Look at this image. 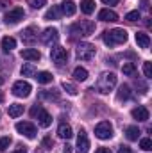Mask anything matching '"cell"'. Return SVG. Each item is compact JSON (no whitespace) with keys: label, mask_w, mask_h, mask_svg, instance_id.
I'll return each mask as SVG.
<instances>
[{"label":"cell","mask_w":152,"mask_h":153,"mask_svg":"<svg viewBox=\"0 0 152 153\" xmlns=\"http://www.w3.org/2000/svg\"><path fill=\"white\" fill-rule=\"evenodd\" d=\"M102 39L108 46H114V45H122L127 41V30L125 29H113V30H106L102 34Z\"/></svg>","instance_id":"6da1fadb"},{"label":"cell","mask_w":152,"mask_h":153,"mask_svg":"<svg viewBox=\"0 0 152 153\" xmlns=\"http://www.w3.org/2000/svg\"><path fill=\"white\" fill-rule=\"evenodd\" d=\"M93 30H95V23L90 22V20H81V22H77L70 27L72 38H75V36H90V34H93Z\"/></svg>","instance_id":"7a4b0ae2"},{"label":"cell","mask_w":152,"mask_h":153,"mask_svg":"<svg viewBox=\"0 0 152 153\" xmlns=\"http://www.w3.org/2000/svg\"><path fill=\"white\" fill-rule=\"evenodd\" d=\"M116 85V75L114 73H102L97 80V91L102 94H108Z\"/></svg>","instance_id":"3957f363"},{"label":"cell","mask_w":152,"mask_h":153,"mask_svg":"<svg viewBox=\"0 0 152 153\" xmlns=\"http://www.w3.org/2000/svg\"><path fill=\"white\" fill-rule=\"evenodd\" d=\"M31 116H32V117H38L39 126H43V128H47V126L52 125V116L48 114L41 105H34V107L31 109Z\"/></svg>","instance_id":"277c9868"},{"label":"cell","mask_w":152,"mask_h":153,"mask_svg":"<svg viewBox=\"0 0 152 153\" xmlns=\"http://www.w3.org/2000/svg\"><path fill=\"white\" fill-rule=\"evenodd\" d=\"M95 46L91 45V43H79L77 45V59H81V61H91L93 57H95Z\"/></svg>","instance_id":"5b68a950"},{"label":"cell","mask_w":152,"mask_h":153,"mask_svg":"<svg viewBox=\"0 0 152 153\" xmlns=\"http://www.w3.org/2000/svg\"><path fill=\"white\" fill-rule=\"evenodd\" d=\"M95 135H97L99 139H102V141L111 139V137H113V126H111V123H109V121L99 123V125L95 126Z\"/></svg>","instance_id":"8992f818"},{"label":"cell","mask_w":152,"mask_h":153,"mask_svg":"<svg viewBox=\"0 0 152 153\" xmlns=\"http://www.w3.org/2000/svg\"><path fill=\"white\" fill-rule=\"evenodd\" d=\"M23 16H25V11H23L22 7H13V9H9V11L5 13L4 20H5V23L14 25V23H18L20 20H23Z\"/></svg>","instance_id":"52a82bcc"},{"label":"cell","mask_w":152,"mask_h":153,"mask_svg":"<svg viewBox=\"0 0 152 153\" xmlns=\"http://www.w3.org/2000/svg\"><path fill=\"white\" fill-rule=\"evenodd\" d=\"M50 59H52L57 66H63V64L66 62V59H68L66 48H63V46H54V48L50 50Z\"/></svg>","instance_id":"ba28073f"},{"label":"cell","mask_w":152,"mask_h":153,"mask_svg":"<svg viewBox=\"0 0 152 153\" xmlns=\"http://www.w3.org/2000/svg\"><path fill=\"white\" fill-rule=\"evenodd\" d=\"M31 91H32V87H31V84L25 82V80H18V82H14V85H13V94H14V96H20V98H27V96L31 94Z\"/></svg>","instance_id":"9c48e42d"},{"label":"cell","mask_w":152,"mask_h":153,"mask_svg":"<svg viewBox=\"0 0 152 153\" xmlns=\"http://www.w3.org/2000/svg\"><path fill=\"white\" fill-rule=\"evenodd\" d=\"M16 130L22 134V135H25L27 139H34L36 137V126L32 125V123H29V121H20V123H16Z\"/></svg>","instance_id":"30bf717a"},{"label":"cell","mask_w":152,"mask_h":153,"mask_svg":"<svg viewBox=\"0 0 152 153\" xmlns=\"http://www.w3.org/2000/svg\"><path fill=\"white\" fill-rule=\"evenodd\" d=\"M57 39H59L57 29H47V30H43V34H41V43L47 45V46H52Z\"/></svg>","instance_id":"8fae6325"},{"label":"cell","mask_w":152,"mask_h":153,"mask_svg":"<svg viewBox=\"0 0 152 153\" xmlns=\"http://www.w3.org/2000/svg\"><path fill=\"white\" fill-rule=\"evenodd\" d=\"M90 150V141H88V135L84 130L79 132V137H77V153H88Z\"/></svg>","instance_id":"7c38bea8"},{"label":"cell","mask_w":152,"mask_h":153,"mask_svg":"<svg viewBox=\"0 0 152 153\" xmlns=\"http://www.w3.org/2000/svg\"><path fill=\"white\" fill-rule=\"evenodd\" d=\"M38 30H36V27H27L23 32H22V39L25 41V43H34L36 39H38V34H36Z\"/></svg>","instance_id":"4fadbf2b"},{"label":"cell","mask_w":152,"mask_h":153,"mask_svg":"<svg viewBox=\"0 0 152 153\" xmlns=\"http://www.w3.org/2000/svg\"><path fill=\"white\" fill-rule=\"evenodd\" d=\"M61 13L63 14H66V16H74L75 14V11H77V5L72 2V0H65L63 4H61Z\"/></svg>","instance_id":"5bb4252c"},{"label":"cell","mask_w":152,"mask_h":153,"mask_svg":"<svg viewBox=\"0 0 152 153\" xmlns=\"http://www.w3.org/2000/svg\"><path fill=\"white\" fill-rule=\"evenodd\" d=\"M99 20L100 22H116L118 20V14L114 11H111V9H102L99 13Z\"/></svg>","instance_id":"9a60e30c"},{"label":"cell","mask_w":152,"mask_h":153,"mask_svg":"<svg viewBox=\"0 0 152 153\" xmlns=\"http://www.w3.org/2000/svg\"><path fill=\"white\" fill-rule=\"evenodd\" d=\"M22 57L27 59V61H39L41 59V53H39L36 48H25V50H22Z\"/></svg>","instance_id":"2e32d148"},{"label":"cell","mask_w":152,"mask_h":153,"mask_svg":"<svg viewBox=\"0 0 152 153\" xmlns=\"http://www.w3.org/2000/svg\"><path fill=\"white\" fill-rule=\"evenodd\" d=\"M57 135H59L61 139H70V137L74 135V130H72L70 125L63 123V125H59V128H57Z\"/></svg>","instance_id":"e0dca14e"},{"label":"cell","mask_w":152,"mask_h":153,"mask_svg":"<svg viewBox=\"0 0 152 153\" xmlns=\"http://www.w3.org/2000/svg\"><path fill=\"white\" fill-rule=\"evenodd\" d=\"M131 114H132L134 119H138V121H147L149 119V111L145 107H136V109H132Z\"/></svg>","instance_id":"ac0fdd59"},{"label":"cell","mask_w":152,"mask_h":153,"mask_svg":"<svg viewBox=\"0 0 152 153\" xmlns=\"http://www.w3.org/2000/svg\"><path fill=\"white\" fill-rule=\"evenodd\" d=\"M136 43L140 48H149L150 46V38L145 32H136Z\"/></svg>","instance_id":"d6986e66"},{"label":"cell","mask_w":152,"mask_h":153,"mask_svg":"<svg viewBox=\"0 0 152 153\" xmlns=\"http://www.w3.org/2000/svg\"><path fill=\"white\" fill-rule=\"evenodd\" d=\"M13 48H16V39L11 38V36H5L2 39V50L4 52H11Z\"/></svg>","instance_id":"ffe728a7"},{"label":"cell","mask_w":152,"mask_h":153,"mask_svg":"<svg viewBox=\"0 0 152 153\" xmlns=\"http://www.w3.org/2000/svg\"><path fill=\"white\" fill-rule=\"evenodd\" d=\"M125 137H127L129 141H138V137H140V128H138V126H127V128H125Z\"/></svg>","instance_id":"44dd1931"},{"label":"cell","mask_w":152,"mask_h":153,"mask_svg":"<svg viewBox=\"0 0 152 153\" xmlns=\"http://www.w3.org/2000/svg\"><path fill=\"white\" fill-rule=\"evenodd\" d=\"M81 11H82L84 14H91V13L95 11V2H93V0H82V2H81Z\"/></svg>","instance_id":"7402d4cb"},{"label":"cell","mask_w":152,"mask_h":153,"mask_svg":"<svg viewBox=\"0 0 152 153\" xmlns=\"http://www.w3.org/2000/svg\"><path fill=\"white\" fill-rule=\"evenodd\" d=\"M59 14H61V9H59L57 5H52V7L45 13V20H57Z\"/></svg>","instance_id":"603a6c76"},{"label":"cell","mask_w":152,"mask_h":153,"mask_svg":"<svg viewBox=\"0 0 152 153\" xmlns=\"http://www.w3.org/2000/svg\"><path fill=\"white\" fill-rule=\"evenodd\" d=\"M116 98H118V100H129V98H131V87H129V85H125V84H123V85H120Z\"/></svg>","instance_id":"cb8c5ba5"},{"label":"cell","mask_w":152,"mask_h":153,"mask_svg":"<svg viewBox=\"0 0 152 153\" xmlns=\"http://www.w3.org/2000/svg\"><path fill=\"white\" fill-rule=\"evenodd\" d=\"M9 116L11 117H18V116L23 114V105H20V103H13V105H9Z\"/></svg>","instance_id":"d4e9b609"},{"label":"cell","mask_w":152,"mask_h":153,"mask_svg":"<svg viewBox=\"0 0 152 153\" xmlns=\"http://www.w3.org/2000/svg\"><path fill=\"white\" fill-rule=\"evenodd\" d=\"M52 73H48V71H39L36 73V80H38L39 84H50L52 82Z\"/></svg>","instance_id":"484cf974"},{"label":"cell","mask_w":152,"mask_h":153,"mask_svg":"<svg viewBox=\"0 0 152 153\" xmlns=\"http://www.w3.org/2000/svg\"><path fill=\"white\" fill-rule=\"evenodd\" d=\"M74 78H75L77 82H84L86 78H88V70H84V68H75L74 70Z\"/></svg>","instance_id":"4316f807"},{"label":"cell","mask_w":152,"mask_h":153,"mask_svg":"<svg viewBox=\"0 0 152 153\" xmlns=\"http://www.w3.org/2000/svg\"><path fill=\"white\" fill-rule=\"evenodd\" d=\"M122 71H123V75H127V76L134 75V73H136V66H134V62H123Z\"/></svg>","instance_id":"83f0119b"},{"label":"cell","mask_w":152,"mask_h":153,"mask_svg":"<svg viewBox=\"0 0 152 153\" xmlns=\"http://www.w3.org/2000/svg\"><path fill=\"white\" fill-rule=\"evenodd\" d=\"M61 85H63V89H65V91H66L68 94H72V96H75L77 93H79L75 85H74V84H70V82H66V80H65V82H63Z\"/></svg>","instance_id":"f1b7e54d"},{"label":"cell","mask_w":152,"mask_h":153,"mask_svg":"<svg viewBox=\"0 0 152 153\" xmlns=\"http://www.w3.org/2000/svg\"><path fill=\"white\" fill-rule=\"evenodd\" d=\"M22 75L23 76H32V75H36V70H34L31 64H25V66H22Z\"/></svg>","instance_id":"f546056e"},{"label":"cell","mask_w":152,"mask_h":153,"mask_svg":"<svg viewBox=\"0 0 152 153\" xmlns=\"http://www.w3.org/2000/svg\"><path fill=\"white\" fill-rule=\"evenodd\" d=\"M125 20L127 22H138V20H141V14H140V11H131V13H127Z\"/></svg>","instance_id":"4dcf8cb0"},{"label":"cell","mask_w":152,"mask_h":153,"mask_svg":"<svg viewBox=\"0 0 152 153\" xmlns=\"http://www.w3.org/2000/svg\"><path fill=\"white\" fill-rule=\"evenodd\" d=\"M140 148L145 150V152H150L152 150V141L150 139H141V141H140Z\"/></svg>","instance_id":"1f68e13d"},{"label":"cell","mask_w":152,"mask_h":153,"mask_svg":"<svg viewBox=\"0 0 152 153\" xmlns=\"http://www.w3.org/2000/svg\"><path fill=\"white\" fill-rule=\"evenodd\" d=\"M39 96L41 98H47V100H59V94L57 93H48V91H41Z\"/></svg>","instance_id":"d6a6232c"},{"label":"cell","mask_w":152,"mask_h":153,"mask_svg":"<svg viewBox=\"0 0 152 153\" xmlns=\"http://www.w3.org/2000/svg\"><path fill=\"white\" fill-rule=\"evenodd\" d=\"M27 2H29V5L34 7V9H39V7H43V5L47 4V0H27Z\"/></svg>","instance_id":"836d02e7"},{"label":"cell","mask_w":152,"mask_h":153,"mask_svg":"<svg viewBox=\"0 0 152 153\" xmlns=\"http://www.w3.org/2000/svg\"><path fill=\"white\" fill-rule=\"evenodd\" d=\"M9 144H11V137H2V139H0V152L7 150Z\"/></svg>","instance_id":"e575fe53"},{"label":"cell","mask_w":152,"mask_h":153,"mask_svg":"<svg viewBox=\"0 0 152 153\" xmlns=\"http://www.w3.org/2000/svg\"><path fill=\"white\" fill-rule=\"evenodd\" d=\"M143 73H145V76H147V78H150V76H152V66H150V62H143Z\"/></svg>","instance_id":"d590c367"},{"label":"cell","mask_w":152,"mask_h":153,"mask_svg":"<svg viewBox=\"0 0 152 153\" xmlns=\"http://www.w3.org/2000/svg\"><path fill=\"white\" fill-rule=\"evenodd\" d=\"M43 144H45V146H47L48 150H50V148L54 146V143H52V139H50V137H45V139H43Z\"/></svg>","instance_id":"8d00e7d4"},{"label":"cell","mask_w":152,"mask_h":153,"mask_svg":"<svg viewBox=\"0 0 152 153\" xmlns=\"http://www.w3.org/2000/svg\"><path fill=\"white\" fill-rule=\"evenodd\" d=\"M118 153H132V152H131L129 146H123V144H122V146H118Z\"/></svg>","instance_id":"74e56055"},{"label":"cell","mask_w":152,"mask_h":153,"mask_svg":"<svg viewBox=\"0 0 152 153\" xmlns=\"http://www.w3.org/2000/svg\"><path fill=\"white\" fill-rule=\"evenodd\" d=\"M102 2H104L106 5H116V4H118L120 0H102Z\"/></svg>","instance_id":"f35d334b"},{"label":"cell","mask_w":152,"mask_h":153,"mask_svg":"<svg viewBox=\"0 0 152 153\" xmlns=\"http://www.w3.org/2000/svg\"><path fill=\"white\" fill-rule=\"evenodd\" d=\"M95 153H111V150H108V148H99Z\"/></svg>","instance_id":"ab89813d"},{"label":"cell","mask_w":152,"mask_h":153,"mask_svg":"<svg viewBox=\"0 0 152 153\" xmlns=\"http://www.w3.org/2000/svg\"><path fill=\"white\" fill-rule=\"evenodd\" d=\"M63 153H72V146H70V144H66V146H65V150H63Z\"/></svg>","instance_id":"60d3db41"},{"label":"cell","mask_w":152,"mask_h":153,"mask_svg":"<svg viewBox=\"0 0 152 153\" xmlns=\"http://www.w3.org/2000/svg\"><path fill=\"white\" fill-rule=\"evenodd\" d=\"M141 7L143 9H149V0H141Z\"/></svg>","instance_id":"b9f144b4"},{"label":"cell","mask_w":152,"mask_h":153,"mask_svg":"<svg viewBox=\"0 0 152 153\" xmlns=\"http://www.w3.org/2000/svg\"><path fill=\"white\" fill-rule=\"evenodd\" d=\"M13 153H27V150H25V148H18L16 152H13Z\"/></svg>","instance_id":"7bdbcfd3"},{"label":"cell","mask_w":152,"mask_h":153,"mask_svg":"<svg viewBox=\"0 0 152 153\" xmlns=\"http://www.w3.org/2000/svg\"><path fill=\"white\" fill-rule=\"evenodd\" d=\"M2 102H4V94L0 93V103H2Z\"/></svg>","instance_id":"ee69618b"},{"label":"cell","mask_w":152,"mask_h":153,"mask_svg":"<svg viewBox=\"0 0 152 153\" xmlns=\"http://www.w3.org/2000/svg\"><path fill=\"white\" fill-rule=\"evenodd\" d=\"M2 84H4V78H2V76H0V85H2Z\"/></svg>","instance_id":"f6af8a7d"}]
</instances>
